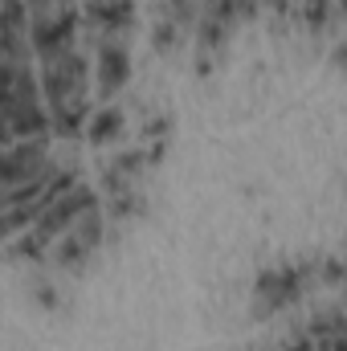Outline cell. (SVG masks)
<instances>
[{"mask_svg":"<svg viewBox=\"0 0 347 351\" xmlns=\"http://www.w3.org/2000/svg\"><path fill=\"white\" fill-rule=\"evenodd\" d=\"M45 135L49 110L41 102V86L29 58H0V147Z\"/></svg>","mask_w":347,"mask_h":351,"instance_id":"6da1fadb","label":"cell"},{"mask_svg":"<svg viewBox=\"0 0 347 351\" xmlns=\"http://www.w3.org/2000/svg\"><path fill=\"white\" fill-rule=\"evenodd\" d=\"M86 78H90L86 53H82L78 45L41 58V78H37V86L45 94L49 127H53L58 135H78V131L86 127V98H90Z\"/></svg>","mask_w":347,"mask_h":351,"instance_id":"7a4b0ae2","label":"cell"},{"mask_svg":"<svg viewBox=\"0 0 347 351\" xmlns=\"http://www.w3.org/2000/svg\"><path fill=\"white\" fill-rule=\"evenodd\" d=\"M90 204H98V196L90 192V188H78V184H70L62 196H53L49 204H41V213L33 217V225H29V233L21 237V245L12 250V258H41L82 213H86Z\"/></svg>","mask_w":347,"mask_h":351,"instance_id":"3957f363","label":"cell"},{"mask_svg":"<svg viewBox=\"0 0 347 351\" xmlns=\"http://www.w3.org/2000/svg\"><path fill=\"white\" fill-rule=\"evenodd\" d=\"M315 274H319V265H311V262L307 265H274V269H261L258 282H254V315H258V319H270V315L294 306V302L311 290Z\"/></svg>","mask_w":347,"mask_h":351,"instance_id":"277c9868","label":"cell"},{"mask_svg":"<svg viewBox=\"0 0 347 351\" xmlns=\"http://www.w3.org/2000/svg\"><path fill=\"white\" fill-rule=\"evenodd\" d=\"M102 225H106V217H102V208L98 204H90L86 213L53 241V265H62V269H78V265H86V258L98 250V241H102Z\"/></svg>","mask_w":347,"mask_h":351,"instance_id":"5b68a950","label":"cell"},{"mask_svg":"<svg viewBox=\"0 0 347 351\" xmlns=\"http://www.w3.org/2000/svg\"><path fill=\"white\" fill-rule=\"evenodd\" d=\"M45 164H49L45 139H21V143L0 147V192L16 188V184H29V180H41Z\"/></svg>","mask_w":347,"mask_h":351,"instance_id":"8992f818","label":"cell"},{"mask_svg":"<svg viewBox=\"0 0 347 351\" xmlns=\"http://www.w3.org/2000/svg\"><path fill=\"white\" fill-rule=\"evenodd\" d=\"M94 58H98V94L110 98L115 90L131 78V53H127V41H119V37H102Z\"/></svg>","mask_w":347,"mask_h":351,"instance_id":"52a82bcc","label":"cell"},{"mask_svg":"<svg viewBox=\"0 0 347 351\" xmlns=\"http://www.w3.org/2000/svg\"><path fill=\"white\" fill-rule=\"evenodd\" d=\"M119 131H123V114H119V106H102V110L90 119V127H86L90 143H110Z\"/></svg>","mask_w":347,"mask_h":351,"instance_id":"ba28073f","label":"cell"},{"mask_svg":"<svg viewBox=\"0 0 347 351\" xmlns=\"http://www.w3.org/2000/svg\"><path fill=\"white\" fill-rule=\"evenodd\" d=\"M335 0H307V25H311V33H323V25L335 16Z\"/></svg>","mask_w":347,"mask_h":351,"instance_id":"9c48e42d","label":"cell"},{"mask_svg":"<svg viewBox=\"0 0 347 351\" xmlns=\"http://www.w3.org/2000/svg\"><path fill=\"white\" fill-rule=\"evenodd\" d=\"M160 16H168V21H176L180 29L192 21V0H164V12Z\"/></svg>","mask_w":347,"mask_h":351,"instance_id":"30bf717a","label":"cell"},{"mask_svg":"<svg viewBox=\"0 0 347 351\" xmlns=\"http://www.w3.org/2000/svg\"><path fill=\"white\" fill-rule=\"evenodd\" d=\"M66 4H74V0H25V8H29V16H41V12H53V8H66Z\"/></svg>","mask_w":347,"mask_h":351,"instance_id":"8fae6325","label":"cell"},{"mask_svg":"<svg viewBox=\"0 0 347 351\" xmlns=\"http://www.w3.org/2000/svg\"><path fill=\"white\" fill-rule=\"evenodd\" d=\"M327 282H339V262H327Z\"/></svg>","mask_w":347,"mask_h":351,"instance_id":"7c38bea8","label":"cell"}]
</instances>
